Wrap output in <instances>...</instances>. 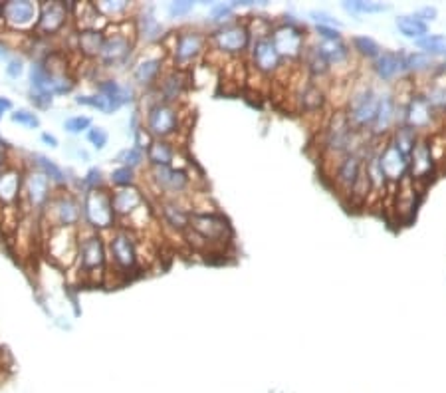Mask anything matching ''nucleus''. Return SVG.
Returning <instances> with one entry per match:
<instances>
[{"label":"nucleus","mask_w":446,"mask_h":393,"mask_svg":"<svg viewBox=\"0 0 446 393\" xmlns=\"http://www.w3.org/2000/svg\"><path fill=\"white\" fill-rule=\"evenodd\" d=\"M185 238L188 245L199 248L202 252L224 254L226 247L232 243V227L231 220L222 213H193L190 227H188Z\"/></svg>","instance_id":"f257e3e1"},{"label":"nucleus","mask_w":446,"mask_h":393,"mask_svg":"<svg viewBox=\"0 0 446 393\" xmlns=\"http://www.w3.org/2000/svg\"><path fill=\"white\" fill-rule=\"evenodd\" d=\"M75 266L80 278L87 284L101 282L109 270V254H107V238L105 234L93 233L86 227L78 229V254Z\"/></svg>","instance_id":"f03ea898"},{"label":"nucleus","mask_w":446,"mask_h":393,"mask_svg":"<svg viewBox=\"0 0 446 393\" xmlns=\"http://www.w3.org/2000/svg\"><path fill=\"white\" fill-rule=\"evenodd\" d=\"M143 128L153 139H169L175 141L179 133L185 130V116L183 107L177 103H167L155 98H149L145 105Z\"/></svg>","instance_id":"7ed1b4c3"},{"label":"nucleus","mask_w":446,"mask_h":393,"mask_svg":"<svg viewBox=\"0 0 446 393\" xmlns=\"http://www.w3.org/2000/svg\"><path fill=\"white\" fill-rule=\"evenodd\" d=\"M107 238V254H109V272H116L119 277L130 278L137 274L141 266L139 256V236L131 229L117 227L116 231L105 236Z\"/></svg>","instance_id":"20e7f679"},{"label":"nucleus","mask_w":446,"mask_h":393,"mask_svg":"<svg viewBox=\"0 0 446 393\" xmlns=\"http://www.w3.org/2000/svg\"><path fill=\"white\" fill-rule=\"evenodd\" d=\"M42 225L48 231L54 229H70L78 231L84 225V213H82V199L68 189H56L50 204L40 215Z\"/></svg>","instance_id":"39448f33"},{"label":"nucleus","mask_w":446,"mask_h":393,"mask_svg":"<svg viewBox=\"0 0 446 393\" xmlns=\"http://www.w3.org/2000/svg\"><path fill=\"white\" fill-rule=\"evenodd\" d=\"M173 44L169 46L167 54L171 64L177 70L188 72L193 66H197L202 56L208 52V34L199 28H183L171 34Z\"/></svg>","instance_id":"423d86ee"},{"label":"nucleus","mask_w":446,"mask_h":393,"mask_svg":"<svg viewBox=\"0 0 446 393\" xmlns=\"http://www.w3.org/2000/svg\"><path fill=\"white\" fill-rule=\"evenodd\" d=\"M145 179L157 199H188L193 195V175L185 167H147Z\"/></svg>","instance_id":"0eeeda50"},{"label":"nucleus","mask_w":446,"mask_h":393,"mask_svg":"<svg viewBox=\"0 0 446 393\" xmlns=\"http://www.w3.org/2000/svg\"><path fill=\"white\" fill-rule=\"evenodd\" d=\"M82 213H84L82 227H86L93 233L109 234L119 227L109 189L86 191L82 197Z\"/></svg>","instance_id":"6e6552de"},{"label":"nucleus","mask_w":446,"mask_h":393,"mask_svg":"<svg viewBox=\"0 0 446 393\" xmlns=\"http://www.w3.org/2000/svg\"><path fill=\"white\" fill-rule=\"evenodd\" d=\"M208 46L222 56H242L252 46V34L246 20H231L222 26H216L208 34Z\"/></svg>","instance_id":"1a4fd4ad"},{"label":"nucleus","mask_w":446,"mask_h":393,"mask_svg":"<svg viewBox=\"0 0 446 393\" xmlns=\"http://www.w3.org/2000/svg\"><path fill=\"white\" fill-rule=\"evenodd\" d=\"M135 44H137V36H135V24L130 30H119V24H114V32L105 30V42L101 48L100 54V66L114 70V68H123L127 66V62L135 52Z\"/></svg>","instance_id":"9d476101"},{"label":"nucleus","mask_w":446,"mask_h":393,"mask_svg":"<svg viewBox=\"0 0 446 393\" xmlns=\"http://www.w3.org/2000/svg\"><path fill=\"white\" fill-rule=\"evenodd\" d=\"M56 195L54 183L36 167H28L24 171V181H22V203L26 204L36 217H40L46 207L50 204L52 197Z\"/></svg>","instance_id":"9b49d317"},{"label":"nucleus","mask_w":446,"mask_h":393,"mask_svg":"<svg viewBox=\"0 0 446 393\" xmlns=\"http://www.w3.org/2000/svg\"><path fill=\"white\" fill-rule=\"evenodd\" d=\"M379 102H381V96L375 91L373 87H363L359 91H355L349 98L346 112L351 128L359 133L365 130H371L377 112H379Z\"/></svg>","instance_id":"f8f14e48"},{"label":"nucleus","mask_w":446,"mask_h":393,"mask_svg":"<svg viewBox=\"0 0 446 393\" xmlns=\"http://www.w3.org/2000/svg\"><path fill=\"white\" fill-rule=\"evenodd\" d=\"M40 18V4L32 0H8L2 6V24L18 34L36 32Z\"/></svg>","instance_id":"ddd939ff"},{"label":"nucleus","mask_w":446,"mask_h":393,"mask_svg":"<svg viewBox=\"0 0 446 393\" xmlns=\"http://www.w3.org/2000/svg\"><path fill=\"white\" fill-rule=\"evenodd\" d=\"M288 20H284L282 24L274 26L272 40L280 52V56L284 62H296L303 56L305 52V34H303L302 26L292 20L294 16H286Z\"/></svg>","instance_id":"4468645a"},{"label":"nucleus","mask_w":446,"mask_h":393,"mask_svg":"<svg viewBox=\"0 0 446 393\" xmlns=\"http://www.w3.org/2000/svg\"><path fill=\"white\" fill-rule=\"evenodd\" d=\"M167 58H165V52H151L147 50L145 54H141L139 58L133 62V68H131V80L133 84L139 87L147 89H153L157 86L159 80L163 78V73L167 72L169 68L165 66Z\"/></svg>","instance_id":"2eb2a0df"},{"label":"nucleus","mask_w":446,"mask_h":393,"mask_svg":"<svg viewBox=\"0 0 446 393\" xmlns=\"http://www.w3.org/2000/svg\"><path fill=\"white\" fill-rule=\"evenodd\" d=\"M363 169H365V155H363V151H351V153H347L346 157L335 165V169L331 171V177H333L335 189H337V193L341 197H347V199L351 197L357 181H359L361 175H363Z\"/></svg>","instance_id":"dca6fc26"},{"label":"nucleus","mask_w":446,"mask_h":393,"mask_svg":"<svg viewBox=\"0 0 446 393\" xmlns=\"http://www.w3.org/2000/svg\"><path fill=\"white\" fill-rule=\"evenodd\" d=\"M159 220L177 234H187L193 217V207L188 199H157Z\"/></svg>","instance_id":"f3484780"},{"label":"nucleus","mask_w":446,"mask_h":393,"mask_svg":"<svg viewBox=\"0 0 446 393\" xmlns=\"http://www.w3.org/2000/svg\"><path fill=\"white\" fill-rule=\"evenodd\" d=\"M250 60L254 70L262 76H276L284 70V58L280 56L272 36H264L252 40L250 46Z\"/></svg>","instance_id":"a211bd4d"},{"label":"nucleus","mask_w":446,"mask_h":393,"mask_svg":"<svg viewBox=\"0 0 446 393\" xmlns=\"http://www.w3.org/2000/svg\"><path fill=\"white\" fill-rule=\"evenodd\" d=\"M72 15L66 8V2L60 0H48L40 4V18H38V26H36V34L40 38H50L56 36L62 30L68 26Z\"/></svg>","instance_id":"6ab92c4d"},{"label":"nucleus","mask_w":446,"mask_h":393,"mask_svg":"<svg viewBox=\"0 0 446 393\" xmlns=\"http://www.w3.org/2000/svg\"><path fill=\"white\" fill-rule=\"evenodd\" d=\"M153 89H155L159 100L181 105V100L188 91V72L177 70L171 66L167 72L163 73V78L159 80V84Z\"/></svg>","instance_id":"aec40b11"},{"label":"nucleus","mask_w":446,"mask_h":393,"mask_svg":"<svg viewBox=\"0 0 446 393\" xmlns=\"http://www.w3.org/2000/svg\"><path fill=\"white\" fill-rule=\"evenodd\" d=\"M379 167H381L385 181L399 185L409 173V157L389 141L387 146L381 147V151H379Z\"/></svg>","instance_id":"412c9836"},{"label":"nucleus","mask_w":446,"mask_h":393,"mask_svg":"<svg viewBox=\"0 0 446 393\" xmlns=\"http://www.w3.org/2000/svg\"><path fill=\"white\" fill-rule=\"evenodd\" d=\"M112 204L116 211L117 220H130L143 204H147V195L139 185L125 187V189H112Z\"/></svg>","instance_id":"4be33fe9"},{"label":"nucleus","mask_w":446,"mask_h":393,"mask_svg":"<svg viewBox=\"0 0 446 393\" xmlns=\"http://www.w3.org/2000/svg\"><path fill=\"white\" fill-rule=\"evenodd\" d=\"M436 114L427 102L422 94H413L411 100L404 103V125L413 128L415 131H422L432 128Z\"/></svg>","instance_id":"5701e85b"},{"label":"nucleus","mask_w":446,"mask_h":393,"mask_svg":"<svg viewBox=\"0 0 446 393\" xmlns=\"http://www.w3.org/2000/svg\"><path fill=\"white\" fill-rule=\"evenodd\" d=\"M436 167V159L432 155L431 143L427 139H418L417 146L413 149L411 157H409V171H411V179L413 181H422L429 179L434 173Z\"/></svg>","instance_id":"b1692460"},{"label":"nucleus","mask_w":446,"mask_h":393,"mask_svg":"<svg viewBox=\"0 0 446 393\" xmlns=\"http://www.w3.org/2000/svg\"><path fill=\"white\" fill-rule=\"evenodd\" d=\"M96 91L101 94L107 102L114 103L116 110H121L123 105L133 103L137 100V94H135V87L131 84H121L116 78H103L96 84Z\"/></svg>","instance_id":"393cba45"},{"label":"nucleus","mask_w":446,"mask_h":393,"mask_svg":"<svg viewBox=\"0 0 446 393\" xmlns=\"http://www.w3.org/2000/svg\"><path fill=\"white\" fill-rule=\"evenodd\" d=\"M133 24H135V36L139 42L157 44L165 38V28L153 15V8H147L141 15L133 16Z\"/></svg>","instance_id":"a878e982"},{"label":"nucleus","mask_w":446,"mask_h":393,"mask_svg":"<svg viewBox=\"0 0 446 393\" xmlns=\"http://www.w3.org/2000/svg\"><path fill=\"white\" fill-rule=\"evenodd\" d=\"M73 40H75V50L80 52L82 58L100 60L101 48H103V42H105V30H75Z\"/></svg>","instance_id":"bb28decb"},{"label":"nucleus","mask_w":446,"mask_h":393,"mask_svg":"<svg viewBox=\"0 0 446 393\" xmlns=\"http://www.w3.org/2000/svg\"><path fill=\"white\" fill-rule=\"evenodd\" d=\"M145 157H147V167H175L179 149L175 146V141L153 139L145 149Z\"/></svg>","instance_id":"cd10ccee"},{"label":"nucleus","mask_w":446,"mask_h":393,"mask_svg":"<svg viewBox=\"0 0 446 393\" xmlns=\"http://www.w3.org/2000/svg\"><path fill=\"white\" fill-rule=\"evenodd\" d=\"M22 181L24 171L12 165L0 171V204H15L22 199Z\"/></svg>","instance_id":"c85d7f7f"},{"label":"nucleus","mask_w":446,"mask_h":393,"mask_svg":"<svg viewBox=\"0 0 446 393\" xmlns=\"http://www.w3.org/2000/svg\"><path fill=\"white\" fill-rule=\"evenodd\" d=\"M325 91L317 86L314 80L303 84L296 94V105L302 114H319L325 107Z\"/></svg>","instance_id":"c756f323"},{"label":"nucleus","mask_w":446,"mask_h":393,"mask_svg":"<svg viewBox=\"0 0 446 393\" xmlns=\"http://www.w3.org/2000/svg\"><path fill=\"white\" fill-rule=\"evenodd\" d=\"M399 107L397 105V98H393L391 94H385L381 96V102H379V112H377V117H375V123L371 131L375 135H383V133H389L393 123L399 121Z\"/></svg>","instance_id":"7c9ffc66"},{"label":"nucleus","mask_w":446,"mask_h":393,"mask_svg":"<svg viewBox=\"0 0 446 393\" xmlns=\"http://www.w3.org/2000/svg\"><path fill=\"white\" fill-rule=\"evenodd\" d=\"M404 72V54L403 52H391V50H383L377 60H375V73L379 76V80L383 82H391L395 80L399 73Z\"/></svg>","instance_id":"2f4dec72"},{"label":"nucleus","mask_w":446,"mask_h":393,"mask_svg":"<svg viewBox=\"0 0 446 393\" xmlns=\"http://www.w3.org/2000/svg\"><path fill=\"white\" fill-rule=\"evenodd\" d=\"M30 163H32V167H36L38 171H42V173L54 183L56 189H68V177H66V171L60 167L56 161L46 157L42 153H32V155H30Z\"/></svg>","instance_id":"473e14b6"},{"label":"nucleus","mask_w":446,"mask_h":393,"mask_svg":"<svg viewBox=\"0 0 446 393\" xmlns=\"http://www.w3.org/2000/svg\"><path fill=\"white\" fill-rule=\"evenodd\" d=\"M314 48L331 68L349 62V46L341 40H319Z\"/></svg>","instance_id":"72a5a7b5"},{"label":"nucleus","mask_w":446,"mask_h":393,"mask_svg":"<svg viewBox=\"0 0 446 393\" xmlns=\"http://www.w3.org/2000/svg\"><path fill=\"white\" fill-rule=\"evenodd\" d=\"M93 4L107 22H116V24L130 20L127 16L133 10V2L130 0H100Z\"/></svg>","instance_id":"f704fd0d"},{"label":"nucleus","mask_w":446,"mask_h":393,"mask_svg":"<svg viewBox=\"0 0 446 393\" xmlns=\"http://www.w3.org/2000/svg\"><path fill=\"white\" fill-rule=\"evenodd\" d=\"M397 28L401 30V34L407 36V38H417V40H420V38H425V36H427L429 26H427V22H425V20H420L417 15H413V16H399V18H397Z\"/></svg>","instance_id":"c9c22d12"},{"label":"nucleus","mask_w":446,"mask_h":393,"mask_svg":"<svg viewBox=\"0 0 446 393\" xmlns=\"http://www.w3.org/2000/svg\"><path fill=\"white\" fill-rule=\"evenodd\" d=\"M417 131L403 123V125H399V128L395 130L391 143L397 147L399 151H403L407 157H411V153H413V149L417 146Z\"/></svg>","instance_id":"e433bc0d"},{"label":"nucleus","mask_w":446,"mask_h":393,"mask_svg":"<svg viewBox=\"0 0 446 393\" xmlns=\"http://www.w3.org/2000/svg\"><path fill=\"white\" fill-rule=\"evenodd\" d=\"M75 103L78 105H86V107H91V110H98L101 114H105V116H109V114H114L117 112L116 107H114V103L107 102L101 94H80L78 98H75Z\"/></svg>","instance_id":"4c0bfd02"},{"label":"nucleus","mask_w":446,"mask_h":393,"mask_svg":"<svg viewBox=\"0 0 446 393\" xmlns=\"http://www.w3.org/2000/svg\"><path fill=\"white\" fill-rule=\"evenodd\" d=\"M109 185L114 189H125V187H135L137 185V173L135 169L125 167V165H119L116 167L112 175H109Z\"/></svg>","instance_id":"58836bf2"},{"label":"nucleus","mask_w":446,"mask_h":393,"mask_svg":"<svg viewBox=\"0 0 446 393\" xmlns=\"http://www.w3.org/2000/svg\"><path fill=\"white\" fill-rule=\"evenodd\" d=\"M425 98H427V102L432 107V112L438 116V114H446V86L445 84H438V82H434L425 94H422Z\"/></svg>","instance_id":"ea45409f"},{"label":"nucleus","mask_w":446,"mask_h":393,"mask_svg":"<svg viewBox=\"0 0 446 393\" xmlns=\"http://www.w3.org/2000/svg\"><path fill=\"white\" fill-rule=\"evenodd\" d=\"M418 48L429 56H445L446 36L443 34H427L425 38L417 40Z\"/></svg>","instance_id":"a19ab883"},{"label":"nucleus","mask_w":446,"mask_h":393,"mask_svg":"<svg viewBox=\"0 0 446 393\" xmlns=\"http://www.w3.org/2000/svg\"><path fill=\"white\" fill-rule=\"evenodd\" d=\"M432 66H434L432 56L425 54V52L404 54V70H409V72H415V73L427 72V70H431Z\"/></svg>","instance_id":"79ce46f5"},{"label":"nucleus","mask_w":446,"mask_h":393,"mask_svg":"<svg viewBox=\"0 0 446 393\" xmlns=\"http://www.w3.org/2000/svg\"><path fill=\"white\" fill-rule=\"evenodd\" d=\"M117 161L125 167H131V169H139L143 163H147V157H145V151L141 147L131 146L127 149H123L119 155H117Z\"/></svg>","instance_id":"37998d69"},{"label":"nucleus","mask_w":446,"mask_h":393,"mask_svg":"<svg viewBox=\"0 0 446 393\" xmlns=\"http://www.w3.org/2000/svg\"><path fill=\"white\" fill-rule=\"evenodd\" d=\"M344 8L347 12H353V15H373V12H383L389 10V4L383 2H363V0H353V2H344Z\"/></svg>","instance_id":"c03bdc74"},{"label":"nucleus","mask_w":446,"mask_h":393,"mask_svg":"<svg viewBox=\"0 0 446 393\" xmlns=\"http://www.w3.org/2000/svg\"><path fill=\"white\" fill-rule=\"evenodd\" d=\"M80 187L82 191H98V189H107V183H105V177H103V171L100 167H91L87 169V173L82 177L80 181Z\"/></svg>","instance_id":"a18cd8bd"},{"label":"nucleus","mask_w":446,"mask_h":393,"mask_svg":"<svg viewBox=\"0 0 446 393\" xmlns=\"http://www.w3.org/2000/svg\"><path fill=\"white\" fill-rule=\"evenodd\" d=\"M351 44H353L355 52L361 54V56H365V58L377 60V56L383 52V50H381V46L375 42L373 38H369V36H355Z\"/></svg>","instance_id":"49530a36"},{"label":"nucleus","mask_w":446,"mask_h":393,"mask_svg":"<svg viewBox=\"0 0 446 393\" xmlns=\"http://www.w3.org/2000/svg\"><path fill=\"white\" fill-rule=\"evenodd\" d=\"M93 125L91 117L89 116H72L64 121V130L72 135H80V133H87V130Z\"/></svg>","instance_id":"de8ad7c7"},{"label":"nucleus","mask_w":446,"mask_h":393,"mask_svg":"<svg viewBox=\"0 0 446 393\" xmlns=\"http://www.w3.org/2000/svg\"><path fill=\"white\" fill-rule=\"evenodd\" d=\"M211 22H215L216 26H222V24H226V22H231L232 16H234V4H215L213 8H211Z\"/></svg>","instance_id":"09e8293b"},{"label":"nucleus","mask_w":446,"mask_h":393,"mask_svg":"<svg viewBox=\"0 0 446 393\" xmlns=\"http://www.w3.org/2000/svg\"><path fill=\"white\" fill-rule=\"evenodd\" d=\"M10 119L18 125H24V128H32V130L40 128V117H38V114L30 112V110H15L10 114Z\"/></svg>","instance_id":"8fccbe9b"},{"label":"nucleus","mask_w":446,"mask_h":393,"mask_svg":"<svg viewBox=\"0 0 446 393\" xmlns=\"http://www.w3.org/2000/svg\"><path fill=\"white\" fill-rule=\"evenodd\" d=\"M86 137L87 141L93 146V149H98V151H101L103 147L107 146V141H109V133L103 130V128H100V125H91V128L87 130Z\"/></svg>","instance_id":"3c124183"},{"label":"nucleus","mask_w":446,"mask_h":393,"mask_svg":"<svg viewBox=\"0 0 446 393\" xmlns=\"http://www.w3.org/2000/svg\"><path fill=\"white\" fill-rule=\"evenodd\" d=\"M195 8V2L193 0H175V2H169L167 6V12L171 18H183L193 12Z\"/></svg>","instance_id":"603ef678"},{"label":"nucleus","mask_w":446,"mask_h":393,"mask_svg":"<svg viewBox=\"0 0 446 393\" xmlns=\"http://www.w3.org/2000/svg\"><path fill=\"white\" fill-rule=\"evenodd\" d=\"M319 40H341L339 30L331 28V26H317L316 28Z\"/></svg>","instance_id":"864d4df0"},{"label":"nucleus","mask_w":446,"mask_h":393,"mask_svg":"<svg viewBox=\"0 0 446 393\" xmlns=\"http://www.w3.org/2000/svg\"><path fill=\"white\" fill-rule=\"evenodd\" d=\"M22 72H24V64H22V60L15 58L8 62V66H6V73H8V78L16 80V78H20V76H22Z\"/></svg>","instance_id":"5fc2aeb1"},{"label":"nucleus","mask_w":446,"mask_h":393,"mask_svg":"<svg viewBox=\"0 0 446 393\" xmlns=\"http://www.w3.org/2000/svg\"><path fill=\"white\" fill-rule=\"evenodd\" d=\"M32 103L38 107V110H48L52 103H54V98L52 96H46V94H32Z\"/></svg>","instance_id":"6e6d98bb"},{"label":"nucleus","mask_w":446,"mask_h":393,"mask_svg":"<svg viewBox=\"0 0 446 393\" xmlns=\"http://www.w3.org/2000/svg\"><path fill=\"white\" fill-rule=\"evenodd\" d=\"M310 16L316 20L317 26H331V28H333V26H337V24H339L335 18H331V16L325 15V12H312Z\"/></svg>","instance_id":"4d7b16f0"},{"label":"nucleus","mask_w":446,"mask_h":393,"mask_svg":"<svg viewBox=\"0 0 446 393\" xmlns=\"http://www.w3.org/2000/svg\"><path fill=\"white\" fill-rule=\"evenodd\" d=\"M417 16L420 20H425V22H427V20H434V18H436V8H434V6H425V8L418 10Z\"/></svg>","instance_id":"13d9d810"},{"label":"nucleus","mask_w":446,"mask_h":393,"mask_svg":"<svg viewBox=\"0 0 446 393\" xmlns=\"http://www.w3.org/2000/svg\"><path fill=\"white\" fill-rule=\"evenodd\" d=\"M40 139H42L46 146H50V147H58L60 146L58 137H56V135H52V133H48V131H44L42 135H40Z\"/></svg>","instance_id":"bf43d9fd"},{"label":"nucleus","mask_w":446,"mask_h":393,"mask_svg":"<svg viewBox=\"0 0 446 393\" xmlns=\"http://www.w3.org/2000/svg\"><path fill=\"white\" fill-rule=\"evenodd\" d=\"M10 157H8V149H4V147H0V171L2 169H6V167H10Z\"/></svg>","instance_id":"052dcab7"},{"label":"nucleus","mask_w":446,"mask_h":393,"mask_svg":"<svg viewBox=\"0 0 446 393\" xmlns=\"http://www.w3.org/2000/svg\"><path fill=\"white\" fill-rule=\"evenodd\" d=\"M12 110V102L8 100V98H0V119L4 114H8Z\"/></svg>","instance_id":"680f3d73"},{"label":"nucleus","mask_w":446,"mask_h":393,"mask_svg":"<svg viewBox=\"0 0 446 393\" xmlns=\"http://www.w3.org/2000/svg\"><path fill=\"white\" fill-rule=\"evenodd\" d=\"M8 58V46L6 44H0V60Z\"/></svg>","instance_id":"e2e57ef3"},{"label":"nucleus","mask_w":446,"mask_h":393,"mask_svg":"<svg viewBox=\"0 0 446 393\" xmlns=\"http://www.w3.org/2000/svg\"><path fill=\"white\" fill-rule=\"evenodd\" d=\"M2 6H4V2H0V24H2Z\"/></svg>","instance_id":"0e129e2a"},{"label":"nucleus","mask_w":446,"mask_h":393,"mask_svg":"<svg viewBox=\"0 0 446 393\" xmlns=\"http://www.w3.org/2000/svg\"><path fill=\"white\" fill-rule=\"evenodd\" d=\"M443 58H445V64H446V52H445V56H443Z\"/></svg>","instance_id":"69168bd1"}]
</instances>
